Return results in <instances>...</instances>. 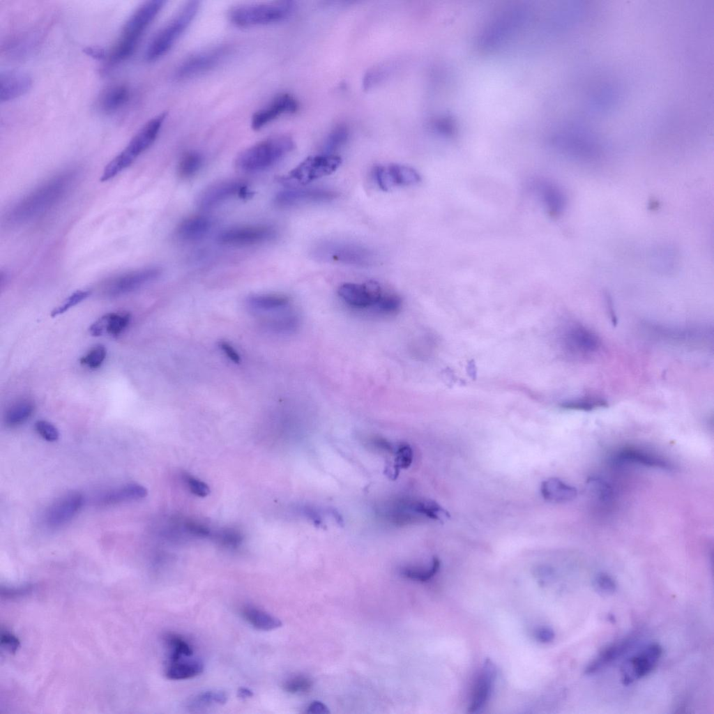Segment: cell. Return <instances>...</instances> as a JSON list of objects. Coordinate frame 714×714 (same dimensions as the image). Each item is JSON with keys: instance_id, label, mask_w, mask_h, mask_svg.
<instances>
[{"instance_id": "cell-1", "label": "cell", "mask_w": 714, "mask_h": 714, "mask_svg": "<svg viewBox=\"0 0 714 714\" xmlns=\"http://www.w3.org/2000/svg\"><path fill=\"white\" fill-rule=\"evenodd\" d=\"M76 177V172L67 171L49 179L13 207L8 215V221L22 223L48 211L70 190Z\"/></svg>"}, {"instance_id": "cell-2", "label": "cell", "mask_w": 714, "mask_h": 714, "mask_svg": "<svg viewBox=\"0 0 714 714\" xmlns=\"http://www.w3.org/2000/svg\"><path fill=\"white\" fill-rule=\"evenodd\" d=\"M166 1L151 0L141 4L126 22L121 35L109 52V60L117 63L132 55L139 41Z\"/></svg>"}, {"instance_id": "cell-3", "label": "cell", "mask_w": 714, "mask_h": 714, "mask_svg": "<svg viewBox=\"0 0 714 714\" xmlns=\"http://www.w3.org/2000/svg\"><path fill=\"white\" fill-rule=\"evenodd\" d=\"M293 139L286 135L272 136L243 151L236 164L241 170L254 172L275 165L294 148Z\"/></svg>"}, {"instance_id": "cell-4", "label": "cell", "mask_w": 714, "mask_h": 714, "mask_svg": "<svg viewBox=\"0 0 714 714\" xmlns=\"http://www.w3.org/2000/svg\"><path fill=\"white\" fill-rule=\"evenodd\" d=\"M167 112H163L148 121L131 139L126 147L105 167L101 181H107L129 167L156 139Z\"/></svg>"}, {"instance_id": "cell-5", "label": "cell", "mask_w": 714, "mask_h": 714, "mask_svg": "<svg viewBox=\"0 0 714 714\" xmlns=\"http://www.w3.org/2000/svg\"><path fill=\"white\" fill-rule=\"evenodd\" d=\"M199 1L183 4L175 15L151 40L145 51V59L153 61L165 54L185 32L197 13Z\"/></svg>"}, {"instance_id": "cell-6", "label": "cell", "mask_w": 714, "mask_h": 714, "mask_svg": "<svg viewBox=\"0 0 714 714\" xmlns=\"http://www.w3.org/2000/svg\"><path fill=\"white\" fill-rule=\"evenodd\" d=\"M294 10V3L289 1L243 4L231 8L228 17L238 26L266 25L283 21Z\"/></svg>"}, {"instance_id": "cell-7", "label": "cell", "mask_w": 714, "mask_h": 714, "mask_svg": "<svg viewBox=\"0 0 714 714\" xmlns=\"http://www.w3.org/2000/svg\"><path fill=\"white\" fill-rule=\"evenodd\" d=\"M341 162V158L335 154L322 153L309 156L283 178V182L306 185L331 174L340 166Z\"/></svg>"}, {"instance_id": "cell-8", "label": "cell", "mask_w": 714, "mask_h": 714, "mask_svg": "<svg viewBox=\"0 0 714 714\" xmlns=\"http://www.w3.org/2000/svg\"><path fill=\"white\" fill-rule=\"evenodd\" d=\"M314 255L320 259L329 260L352 265H368L373 258L370 250L360 245L347 243L328 241L315 248Z\"/></svg>"}, {"instance_id": "cell-9", "label": "cell", "mask_w": 714, "mask_h": 714, "mask_svg": "<svg viewBox=\"0 0 714 714\" xmlns=\"http://www.w3.org/2000/svg\"><path fill=\"white\" fill-rule=\"evenodd\" d=\"M662 654V646L658 643H651L628 659L621 669L623 684L629 685L649 674L656 667Z\"/></svg>"}, {"instance_id": "cell-10", "label": "cell", "mask_w": 714, "mask_h": 714, "mask_svg": "<svg viewBox=\"0 0 714 714\" xmlns=\"http://www.w3.org/2000/svg\"><path fill=\"white\" fill-rule=\"evenodd\" d=\"M612 462L616 464H633L671 471L672 463L665 457L650 449L636 446H627L616 450Z\"/></svg>"}, {"instance_id": "cell-11", "label": "cell", "mask_w": 714, "mask_h": 714, "mask_svg": "<svg viewBox=\"0 0 714 714\" xmlns=\"http://www.w3.org/2000/svg\"><path fill=\"white\" fill-rule=\"evenodd\" d=\"M531 188L551 217L557 218L564 212L567 196L558 183L548 178H538L531 182Z\"/></svg>"}, {"instance_id": "cell-12", "label": "cell", "mask_w": 714, "mask_h": 714, "mask_svg": "<svg viewBox=\"0 0 714 714\" xmlns=\"http://www.w3.org/2000/svg\"><path fill=\"white\" fill-rule=\"evenodd\" d=\"M160 273V269L156 267H149L123 273L113 278L106 283L105 292L112 297L132 292L155 280Z\"/></svg>"}, {"instance_id": "cell-13", "label": "cell", "mask_w": 714, "mask_h": 714, "mask_svg": "<svg viewBox=\"0 0 714 714\" xmlns=\"http://www.w3.org/2000/svg\"><path fill=\"white\" fill-rule=\"evenodd\" d=\"M275 236V229L269 226H243L222 231L218 236V241L228 245H250L268 241Z\"/></svg>"}, {"instance_id": "cell-14", "label": "cell", "mask_w": 714, "mask_h": 714, "mask_svg": "<svg viewBox=\"0 0 714 714\" xmlns=\"http://www.w3.org/2000/svg\"><path fill=\"white\" fill-rule=\"evenodd\" d=\"M226 50L213 48L195 54L183 61L178 67L175 77L186 79L196 77L215 68L223 59Z\"/></svg>"}, {"instance_id": "cell-15", "label": "cell", "mask_w": 714, "mask_h": 714, "mask_svg": "<svg viewBox=\"0 0 714 714\" xmlns=\"http://www.w3.org/2000/svg\"><path fill=\"white\" fill-rule=\"evenodd\" d=\"M338 294L350 306L365 308L374 306L383 294L380 284L370 280L363 284L344 283L339 287Z\"/></svg>"}, {"instance_id": "cell-16", "label": "cell", "mask_w": 714, "mask_h": 714, "mask_svg": "<svg viewBox=\"0 0 714 714\" xmlns=\"http://www.w3.org/2000/svg\"><path fill=\"white\" fill-rule=\"evenodd\" d=\"M337 193L322 188H289L279 192L275 203L281 207H291L301 204L328 202L335 199Z\"/></svg>"}, {"instance_id": "cell-17", "label": "cell", "mask_w": 714, "mask_h": 714, "mask_svg": "<svg viewBox=\"0 0 714 714\" xmlns=\"http://www.w3.org/2000/svg\"><path fill=\"white\" fill-rule=\"evenodd\" d=\"M251 194L252 192L241 181H223L205 190L198 199V204L202 208L208 209L232 197L248 198Z\"/></svg>"}, {"instance_id": "cell-18", "label": "cell", "mask_w": 714, "mask_h": 714, "mask_svg": "<svg viewBox=\"0 0 714 714\" xmlns=\"http://www.w3.org/2000/svg\"><path fill=\"white\" fill-rule=\"evenodd\" d=\"M298 102L290 94L277 96L267 106L255 112L251 119V127L255 130L261 129L280 116L292 114L298 110Z\"/></svg>"}, {"instance_id": "cell-19", "label": "cell", "mask_w": 714, "mask_h": 714, "mask_svg": "<svg viewBox=\"0 0 714 714\" xmlns=\"http://www.w3.org/2000/svg\"><path fill=\"white\" fill-rule=\"evenodd\" d=\"M84 496L78 492H72L56 500L48 509L45 520L52 528L63 526L70 522L81 510Z\"/></svg>"}, {"instance_id": "cell-20", "label": "cell", "mask_w": 714, "mask_h": 714, "mask_svg": "<svg viewBox=\"0 0 714 714\" xmlns=\"http://www.w3.org/2000/svg\"><path fill=\"white\" fill-rule=\"evenodd\" d=\"M379 517L395 526H403L423 521L424 517L416 513L411 508V499L396 498L387 501L377 510Z\"/></svg>"}, {"instance_id": "cell-21", "label": "cell", "mask_w": 714, "mask_h": 714, "mask_svg": "<svg viewBox=\"0 0 714 714\" xmlns=\"http://www.w3.org/2000/svg\"><path fill=\"white\" fill-rule=\"evenodd\" d=\"M496 676L495 664L490 659H486L473 685L469 706V713L479 712L486 704L490 697Z\"/></svg>"}, {"instance_id": "cell-22", "label": "cell", "mask_w": 714, "mask_h": 714, "mask_svg": "<svg viewBox=\"0 0 714 714\" xmlns=\"http://www.w3.org/2000/svg\"><path fill=\"white\" fill-rule=\"evenodd\" d=\"M32 84L29 74L19 70H7L0 75V100L6 102L25 94Z\"/></svg>"}, {"instance_id": "cell-23", "label": "cell", "mask_w": 714, "mask_h": 714, "mask_svg": "<svg viewBox=\"0 0 714 714\" xmlns=\"http://www.w3.org/2000/svg\"><path fill=\"white\" fill-rule=\"evenodd\" d=\"M565 343L570 352L582 356L592 354L600 347L598 336L582 326H573L567 332Z\"/></svg>"}, {"instance_id": "cell-24", "label": "cell", "mask_w": 714, "mask_h": 714, "mask_svg": "<svg viewBox=\"0 0 714 714\" xmlns=\"http://www.w3.org/2000/svg\"><path fill=\"white\" fill-rule=\"evenodd\" d=\"M131 315L128 312H109L104 314L89 327L92 336L99 337L107 334L119 336L129 325Z\"/></svg>"}, {"instance_id": "cell-25", "label": "cell", "mask_w": 714, "mask_h": 714, "mask_svg": "<svg viewBox=\"0 0 714 714\" xmlns=\"http://www.w3.org/2000/svg\"><path fill=\"white\" fill-rule=\"evenodd\" d=\"M634 640L632 638H626L605 647L587 665L584 673L586 675H591L600 671L624 654L632 646Z\"/></svg>"}, {"instance_id": "cell-26", "label": "cell", "mask_w": 714, "mask_h": 714, "mask_svg": "<svg viewBox=\"0 0 714 714\" xmlns=\"http://www.w3.org/2000/svg\"><path fill=\"white\" fill-rule=\"evenodd\" d=\"M203 670L204 664L199 659L185 656L167 661L165 676L170 680H185L197 676Z\"/></svg>"}, {"instance_id": "cell-27", "label": "cell", "mask_w": 714, "mask_h": 714, "mask_svg": "<svg viewBox=\"0 0 714 714\" xmlns=\"http://www.w3.org/2000/svg\"><path fill=\"white\" fill-rule=\"evenodd\" d=\"M540 492L546 501L561 503L575 499L577 494L575 487L557 478H550L542 482Z\"/></svg>"}, {"instance_id": "cell-28", "label": "cell", "mask_w": 714, "mask_h": 714, "mask_svg": "<svg viewBox=\"0 0 714 714\" xmlns=\"http://www.w3.org/2000/svg\"><path fill=\"white\" fill-rule=\"evenodd\" d=\"M130 91L124 84H114L104 89L98 99V106L105 113L116 112L129 100Z\"/></svg>"}, {"instance_id": "cell-29", "label": "cell", "mask_w": 714, "mask_h": 714, "mask_svg": "<svg viewBox=\"0 0 714 714\" xmlns=\"http://www.w3.org/2000/svg\"><path fill=\"white\" fill-rule=\"evenodd\" d=\"M147 494L148 491L145 487L138 483H131L106 492L100 500L103 505H115L122 502L144 499Z\"/></svg>"}, {"instance_id": "cell-30", "label": "cell", "mask_w": 714, "mask_h": 714, "mask_svg": "<svg viewBox=\"0 0 714 714\" xmlns=\"http://www.w3.org/2000/svg\"><path fill=\"white\" fill-rule=\"evenodd\" d=\"M650 260L651 266L656 271L669 273L678 266V252L674 246L660 245L653 250Z\"/></svg>"}, {"instance_id": "cell-31", "label": "cell", "mask_w": 714, "mask_h": 714, "mask_svg": "<svg viewBox=\"0 0 714 714\" xmlns=\"http://www.w3.org/2000/svg\"><path fill=\"white\" fill-rule=\"evenodd\" d=\"M211 220L202 215L190 217L182 221L176 229V236L181 240L192 241L204 237L210 230Z\"/></svg>"}, {"instance_id": "cell-32", "label": "cell", "mask_w": 714, "mask_h": 714, "mask_svg": "<svg viewBox=\"0 0 714 714\" xmlns=\"http://www.w3.org/2000/svg\"><path fill=\"white\" fill-rule=\"evenodd\" d=\"M35 410L34 402L22 398L13 403L6 411L3 421L6 427L15 428L25 423Z\"/></svg>"}, {"instance_id": "cell-33", "label": "cell", "mask_w": 714, "mask_h": 714, "mask_svg": "<svg viewBox=\"0 0 714 714\" xmlns=\"http://www.w3.org/2000/svg\"><path fill=\"white\" fill-rule=\"evenodd\" d=\"M289 303L288 297L278 294H258L249 296L247 304L257 312H274L286 308Z\"/></svg>"}, {"instance_id": "cell-34", "label": "cell", "mask_w": 714, "mask_h": 714, "mask_svg": "<svg viewBox=\"0 0 714 714\" xmlns=\"http://www.w3.org/2000/svg\"><path fill=\"white\" fill-rule=\"evenodd\" d=\"M241 614L245 621L258 630H271L282 625L280 619L252 606L244 607Z\"/></svg>"}, {"instance_id": "cell-35", "label": "cell", "mask_w": 714, "mask_h": 714, "mask_svg": "<svg viewBox=\"0 0 714 714\" xmlns=\"http://www.w3.org/2000/svg\"><path fill=\"white\" fill-rule=\"evenodd\" d=\"M387 176L390 188L395 185H410L420 181L418 172L411 167L391 164L386 166Z\"/></svg>"}, {"instance_id": "cell-36", "label": "cell", "mask_w": 714, "mask_h": 714, "mask_svg": "<svg viewBox=\"0 0 714 714\" xmlns=\"http://www.w3.org/2000/svg\"><path fill=\"white\" fill-rule=\"evenodd\" d=\"M227 694L222 690H208L197 694L190 698L186 707L194 711L216 705H222L227 701Z\"/></svg>"}, {"instance_id": "cell-37", "label": "cell", "mask_w": 714, "mask_h": 714, "mask_svg": "<svg viewBox=\"0 0 714 714\" xmlns=\"http://www.w3.org/2000/svg\"><path fill=\"white\" fill-rule=\"evenodd\" d=\"M165 642L169 650L167 661L181 657L192 656L193 649L190 643L176 634L169 633L165 636Z\"/></svg>"}, {"instance_id": "cell-38", "label": "cell", "mask_w": 714, "mask_h": 714, "mask_svg": "<svg viewBox=\"0 0 714 714\" xmlns=\"http://www.w3.org/2000/svg\"><path fill=\"white\" fill-rule=\"evenodd\" d=\"M439 567V559L436 557H433L430 565L427 568L404 567L400 570V574L404 577L410 579L426 582L435 575Z\"/></svg>"}, {"instance_id": "cell-39", "label": "cell", "mask_w": 714, "mask_h": 714, "mask_svg": "<svg viewBox=\"0 0 714 714\" xmlns=\"http://www.w3.org/2000/svg\"><path fill=\"white\" fill-rule=\"evenodd\" d=\"M203 157L197 151H189L185 153L178 164V171L181 177L188 178L195 175L201 168Z\"/></svg>"}, {"instance_id": "cell-40", "label": "cell", "mask_w": 714, "mask_h": 714, "mask_svg": "<svg viewBox=\"0 0 714 714\" xmlns=\"http://www.w3.org/2000/svg\"><path fill=\"white\" fill-rule=\"evenodd\" d=\"M588 489L593 496L601 503L612 499L613 490L610 485L600 477H591L587 481Z\"/></svg>"}, {"instance_id": "cell-41", "label": "cell", "mask_w": 714, "mask_h": 714, "mask_svg": "<svg viewBox=\"0 0 714 714\" xmlns=\"http://www.w3.org/2000/svg\"><path fill=\"white\" fill-rule=\"evenodd\" d=\"M395 455V463L388 472L390 478H396L401 469H407L411 464L413 453L409 444L400 443L397 446Z\"/></svg>"}, {"instance_id": "cell-42", "label": "cell", "mask_w": 714, "mask_h": 714, "mask_svg": "<svg viewBox=\"0 0 714 714\" xmlns=\"http://www.w3.org/2000/svg\"><path fill=\"white\" fill-rule=\"evenodd\" d=\"M607 405L605 400L599 397H582L565 402L561 407L567 409L591 411Z\"/></svg>"}, {"instance_id": "cell-43", "label": "cell", "mask_w": 714, "mask_h": 714, "mask_svg": "<svg viewBox=\"0 0 714 714\" xmlns=\"http://www.w3.org/2000/svg\"><path fill=\"white\" fill-rule=\"evenodd\" d=\"M107 350L104 345L97 344L92 348L81 358L79 362L82 365L90 369L96 370L101 366L105 359Z\"/></svg>"}, {"instance_id": "cell-44", "label": "cell", "mask_w": 714, "mask_h": 714, "mask_svg": "<svg viewBox=\"0 0 714 714\" xmlns=\"http://www.w3.org/2000/svg\"><path fill=\"white\" fill-rule=\"evenodd\" d=\"M348 130L342 126H338L329 134L325 144L324 153L333 154V151L345 142L348 137Z\"/></svg>"}, {"instance_id": "cell-45", "label": "cell", "mask_w": 714, "mask_h": 714, "mask_svg": "<svg viewBox=\"0 0 714 714\" xmlns=\"http://www.w3.org/2000/svg\"><path fill=\"white\" fill-rule=\"evenodd\" d=\"M312 687V679L305 675H297L291 677L283 684L284 690L291 694L307 692Z\"/></svg>"}, {"instance_id": "cell-46", "label": "cell", "mask_w": 714, "mask_h": 714, "mask_svg": "<svg viewBox=\"0 0 714 714\" xmlns=\"http://www.w3.org/2000/svg\"><path fill=\"white\" fill-rule=\"evenodd\" d=\"M593 585L598 593L605 595H612L617 587L614 578L606 572L597 574L593 579Z\"/></svg>"}, {"instance_id": "cell-47", "label": "cell", "mask_w": 714, "mask_h": 714, "mask_svg": "<svg viewBox=\"0 0 714 714\" xmlns=\"http://www.w3.org/2000/svg\"><path fill=\"white\" fill-rule=\"evenodd\" d=\"M90 295L87 290H78L68 296L65 301L51 312V317H55L68 310L72 307L79 303Z\"/></svg>"}, {"instance_id": "cell-48", "label": "cell", "mask_w": 714, "mask_h": 714, "mask_svg": "<svg viewBox=\"0 0 714 714\" xmlns=\"http://www.w3.org/2000/svg\"><path fill=\"white\" fill-rule=\"evenodd\" d=\"M297 319L292 314H287L273 318L267 323L271 330L278 332H289L296 327Z\"/></svg>"}, {"instance_id": "cell-49", "label": "cell", "mask_w": 714, "mask_h": 714, "mask_svg": "<svg viewBox=\"0 0 714 714\" xmlns=\"http://www.w3.org/2000/svg\"><path fill=\"white\" fill-rule=\"evenodd\" d=\"M401 303V299L398 296L387 294H382L374 306L380 312L391 313L397 312L400 308Z\"/></svg>"}, {"instance_id": "cell-50", "label": "cell", "mask_w": 714, "mask_h": 714, "mask_svg": "<svg viewBox=\"0 0 714 714\" xmlns=\"http://www.w3.org/2000/svg\"><path fill=\"white\" fill-rule=\"evenodd\" d=\"M35 430L37 433L45 440L49 442H54L59 439V432L58 429L51 423L40 420L35 423Z\"/></svg>"}, {"instance_id": "cell-51", "label": "cell", "mask_w": 714, "mask_h": 714, "mask_svg": "<svg viewBox=\"0 0 714 714\" xmlns=\"http://www.w3.org/2000/svg\"><path fill=\"white\" fill-rule=\"evenodd\" d=\"M216 538L225 546L236 547L242 542L243 537L238 531L234 529H225L216 534Z\"/></svg>"}, {"instance_id": "cell-52", "label": "cell", "mask_w": 714, "mask_h": 714, "mask_svg": "<svg viewBox=\"0 0 714 714\" xmlns=\"http://www.w3.org/2000/svg\"><path fill=\"white\" fill-rule=\"evenodd\" d=\"M184 478L189 489L195 495L204 497L209 494V487L204 482L188 475H185Z\"/></svg>"}, {"instance_id": "cell-53", "label": "cell", "mask_w": 714, "mask_h": 714, "mask_svg": "<svg viewBox=\"0 0 714 714\" xmlns=\"http://www.w3.org/2000/svg\"><path fill=\"white\" fill-rule=\"evenodd\" d=\"M185 527L190 533L198 537L205 538L211 535V531L207 527L195 522H188Z\"/></svg>"}, {"instance_id": "cell-54", "label": "cell", "mask_w": 714, "mask_h": 714, "mask_svg": "<svg viewBox=\"0 0 714 714\" xmlns=\"http://www.w3.org/2000/svg\"><path fill=\"white\" fill-rule=\"evenodd\" d=\"M536 639L542 643H549L555 637L554 630L549 627H541L538 628L534 633Z\"/></svg>"}, {"instance_id": "cell-55", "label": "cell", "mask_w": 714, "mask_h": 714, "mask_svg": "<svg viewBox=\"0 0 714 714\" xmlns=\"http://www.w3.org/2000/svg\"><path fill=\"white\" fill-rule=\"evenodd\" d=\"M220 349L231 361L238 363L241 360L240 356L236 349L228 342L221 341L218 344Z\"/></svg>"}, {"instance_id": "cell-56", "label": "cell", "mask_w": 714, "mask_h": 714, "mask_svg": "<svg viewBox=\"0 0 714 714\" xmlns=\"http://www.w3.org/2000/svg\"><path fill=\"white\" fill-rule=\"evenodd\" d=\"M1 644L10 652H15L19 646L16 637L8 632H1Z\"/></svg>"}, {"instance_id": "cell-57", "label": "cell", "mask_w": 714, "mask_h": 714, "mask_svg": "<svg viewBox=\"0 0 714 714\" xmlns=\"http://www.w3.org/2000/svg\"><path fill=\"white\" fill-rule=\"evenodd\" d=\"M372 443L377 449L393 454H395L397 448L386 439L380 437L374 438L372 440Z\"/></svg>"}, {"instance_id": "cell-58", "label": "cell", "mask_w": 714, "mask_h": 714, "mask_svg": "<svg viewBox=\"0 0 714 714\" xmlns=\"http://www.w3.org/2000/svg\"><path fill=\"white\" fill-rule=\"evenodd\" d=\"M83 52L94 59L102 60L107 56V52L100 47L88 46L83 49Z\"/></svg>"}, {"instance_id": "cell-59", "label": "cell", "mask_w": 714, "mask_h": 714, "mask_svg": "<svg viewBox=\"0 0 714 714\" xmlns=\"http://www.w3.org/2000/svg\"><path fill=\"white\" fill-rule=\"evenodd\" d=\"M306 713L312 714H326L329 713L330 711L324 703L319 701H314L308 706Z\"/></svg>"}, {"instance_id": "cell-60", "label": "cell", "mask_w": 714, "mask_h": 714, "mask_svg": "<svg viewBox=\"0 0 714 714\" xmlns=\"http://www.w3.org/2000/svg\"><path fill=\"white\" fill-rule=\"evenodd\" d=\"M238 696L241 699H247L253 696V692L245 688H241L238 690Z\"/></svg>"}]
</instances>
